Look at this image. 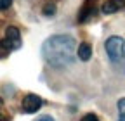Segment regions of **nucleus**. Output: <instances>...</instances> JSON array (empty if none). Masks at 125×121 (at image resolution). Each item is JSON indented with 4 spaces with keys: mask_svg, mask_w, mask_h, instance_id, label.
Wrapping results in <instances>:
<instances>
[{
    "mask_svg": "<svg viewBox=\"0 0 125 121\" xmlns=\"http://www.w3.org/2000/svg\"><path fill=\"white\" fill-rule=\"evenodd\" d=\"M76 42L71 35H52L42 45V57L51 68L64 69L76 57Z\"/></svg>",
    "mask_w": 125,
    "mask_h": 121,
    "instance_id": "1",
    "label": "nucleus"
},
{
    "mask_svg": "<svg viewBox=\"0 0 125 121\" xmlns=\"http://www.w3.org/2000/svg\"><path fill=\"white\" fill-rule=\"evenodd\" d=\"M104 49L113 64L125 68V42L120 36H115V35L109 36L104 43Z\"/></svg>",
    "mask_w": 125,
    "mask_h": 121,
    "instance_id": "2",
    "label": "nucleus"
},
{
    "mask_svg": "<svg viewBox=\"0 0 125 121\" xmlns=\"http://www.w3.org/2000/svg\"><path fill=\"white\" fill-rule=\"evenodd\" d=\"M0 47L5 50H18L21 47V31L16 26H7L5 28V35L0 40Z\"/></svg>",
    "mask_w": 125,
    "mask_h": 121,
    "instance_id": "3",
    "label": "nucleus"
},
{
    "mask_svg": "<svg viewBox=\"0 0 125 121\" xmlns=\"http://www.w3.org/2000/svg\"><path fill=\"white\" fill-rule=\"evenodd\" d=\"M42 105H43L42 97H38V95H35V94H26V95L23 97V100H21V109H23V112H26V114L37 112Z\"/></svg>",
    "mask_w": 125,
    "mask_h": 121,
    "instance_id": "4",
    "label": "nucleus"
},
{
    "mask_svg": "<svg viewBox=\"0 0 125 121\" xmlns=\"http://www.w3.org/2000/svg\"><path fill=\"white\" fill-rule=\"evenodd\" d=\"M125 9V0H108V2L103 5V12L104 14H113Z\"/></svg>",
    "mask_w": 125,
    "mask_h": 121,
    "instance_id": "5",
    "label": "nucleus"
},
{
    "mask_svg": "<svg viewBox=\"0 0 125 121\" xmlns=\"http://www.w3.org/2000/svg\"><path fill=\"white\" fill-rule=\"evenodd\" d=\"M94 14H96V9H94L92 2H87V5H83V9L80 10V14H78V21L87 23L90 17H94Z\"/></svg>",
    "mask_w": 125,
    "mask_h": 121,
    "instance_id": "6",
    "label": "nucleus"
},
{
    "mask_svg": "<svg viewBox=\"0 0 125 121\" xmlns=\"http://www.w3.org/2000/svg\"><path fill=\"white\" fill-rule=\"evenodd\" d=\"M76 55L80 60H89L92 57V47L87 43V42H82L78 45V50H76Z\"/></svg>",
    "mask_w": 125,
    "mask_h": 121,
    "instance_id": "7",
    "label": "nucleus"
},
{
    "mask_svg": "<svg viewBox=\"0 0 125 121\" xmlns=\"http://www.w3.org/2000/svg\"><path fill=\"white\" fill-rule=\"evenodd\" d=\"M56 10H57V7H56L54 2H45V5H43V9H42L43 16H47V17H52L54 14H56Z\"/></svg>",
    "mask_w": 125,
    "mask_h": 121,
    "instance_id": "8",
    "label": "nucleus"
},
{
    "mask_svg": "<svg viewBox=\"0 0 125 121\" xmlns=\"http://www.w3.org/2000/svg\"><path fill=\"white\" fill-rule=\"evenodd\" d=\"M116 107H118V121H125V97H122L116 102Z\"/></svg>",
    "mask_w": 125,
    "mask_h": 121,
    "instance_id": "9",
    "label": "nucleus"
},
{
    "mask_svg": "<svg viewBox=\"0 0 125 121\" xmlns=\"http://www.w3.org/2000/svg\"><path fill=\"white\" fill-rule=\"evenodd\" d=\"M80 121H99V118L96 116V114H92V112H89V114H85Z\"/></svg>",
    "mask_w": 125,
    "mask_h": 121,
    "instance_id": "10",
    "label": "nucleus"
},
{
    "mask_svg": "<svg viewBox=\"0 0 125 121\" xmlns=\"http://www.w3.org/2000/svg\"><path fill=\"white\" fill-rule=\"evenodd\" d=\"M10 4H12V0H0V10L9 9V7H10Z\"/></svg>",
    "mask_w": 125,
    "mask_h": 121,
    "instance_id": "11",
    "label": "nucleus"
},
{
    "mask_svg": "<svg viewBox=\"0 0 125 121\" xmlns=\"http://www.w3.org/2000/svg\"><path fill=\"white\" fill-rule=\"evenodd\" d=\"M35 121H54V118H52V116H40V118H37Z\"/></svg>",
    "mask_w": 125,
    "mask_h": 121,
    "instance_id": "12",
    "label": "nucleus"
},
{
    "mask_svg": "<svg viewBox=\"0 0 125 121\" xmlns=\"http://www.w3.org/2000/svg\"><path fill=\"white\" fill-rule=\"evenodd\" d=\"M0 121H9V118H7L4 112H0Z\"/></svg>",
    "mask_w": 125,
    "mask_h": 121,
    "instance_id": "13",
    "label": "nucleus"
}]
</instances>
